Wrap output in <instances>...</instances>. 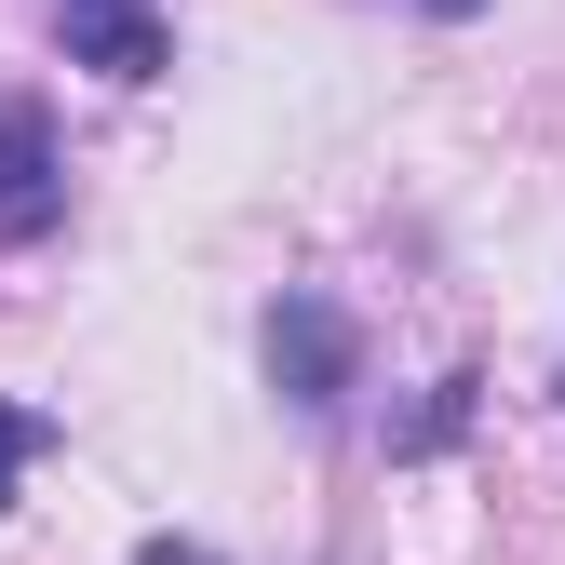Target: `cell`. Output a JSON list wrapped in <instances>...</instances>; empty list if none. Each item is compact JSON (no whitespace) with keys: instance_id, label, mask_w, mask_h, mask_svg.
<instances>
[{"instance_id":"5","label":"cell","mask_w":565,"mask_h":565,"mask_svg":"<svg viewBox=\"0 0 565 565\" xmlns=\"http://www.w3.org/2000/svg\"><path fill=\"white\" fill-rule=\"evenodd\" d=\"M54 445V417H28V404H0V512H14V484H28V458Z\"/></svg>"},{"instance_id":"3","label":"cell","mask_w":565,"mask_h":565,"mask_svg":"<svg viewBox=\"0 0 565 565\" xmlns=\"http://www.w3.org/2000/svg\"><path fill=\"white\" fill-rule=\"evenodd\" d=\"M67 216V162H54V121L14 95L0 108V243H41Z\"/></svg>"},{"instance_id":"1","label":"cell","mask_w":565,"mask_h":565,"mask_svg":"<svg viewBox=\"0 0 565 565\" xmlns=\"http://www.w3.org/2000/svg\"><path fill=\"white\" fill-rule=\"evenodd\" d=\"M269 391L297 417H337L350 391H364V323H350L337 297H310V282H282L269 297Z\"/></svg>"},{"instance_id":"4","label":"cell","mask_w":565,"mask_h":565,"mask_svg":"<svg viewBox=\"0 0 565 565\" xmlns=\"http://www.w3.org/2000/svg\"><path fill=\"white\" fill-rule=\"evenodd\" d=\"M471 391H484V377H445V391H431V404H417L404 431H391V458H431V445L458 431V417H471Z\"/></svg>"},{"instance_id":"7","label":"cell","mask_w":565,"mask_h":565,"mask_svg":"<svg viewBox=\"0 0 565 565\" xmlns=\"http://www.w3.org/2000/svg\"><path fill=\"white\" fill-rule=\"evenodd\" d=\"M431 14H484V0H431Z\"/></svg>"},{"instance_id":"2","label":"cell","mask_w":565,"mask_h":565,"mask_svg":"<svg viewBox=\"0 0 565 565\" xmlns=\"http://www.w3.org/2000/svg\"><path fill=\"white\" fill-rule=\"evenodd\" d=\"M54 41H67V67H95V82H162L175 67L162 0H54Z\"/></svg>"},{"instance_id":"6","label":"cell","mask_w":565,"mask_h":565,"mask_svg":"<svg viewBox=\"0 0 565 565\" xmlns=\"http://www.w3.org/2000/svg\"><path fill=\"white\" fill-rule=\"evenodd\" d=\"M135 565H216L202 539H135Z\"/></svg>"}]
</instances>
